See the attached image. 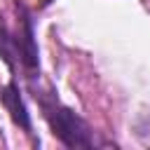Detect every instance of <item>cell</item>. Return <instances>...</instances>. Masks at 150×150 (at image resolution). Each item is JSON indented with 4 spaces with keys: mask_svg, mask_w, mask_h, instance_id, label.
Wrapping results in <instances>:
<instances>
[{
    "mask_svg": "<svg viewBox=\"0 0 150 150\" xmlns=\"http://www.w3.org/2000/svg\"><path fill=\"white\" fill-rule=\"evenodd\" d=\"M35 98L40 101V108H42V115L52 129V134L66 145V148H91L94 145V136H91V129L89 124L68 105H63L54 91H47V94H40L35 91Z\"/></svg>",
    "mask_w": 150,
    "mask_h": 150,
    "instance_id": "1",
    "label": "cell"
},
{
    "mask_svg": "<svg viewBox=\"0 0 150 150\" xmlns=\"http://www.w3.org/2000/svg\"><path fill=\"white\" fill-rule=\"evenodd\" d=\"M0 101H2V105L7 108L9 117L14 120V124H19L21 129L30 131V115H28L26 103H23L21 96H19V87H16V82H9L7 87H2V91H0Z\"/></svg>",
    "mask_w": 150,
    "mask_h": 150,
    "instance_id": "2",
    "label": "cell"
}]
</instances>
